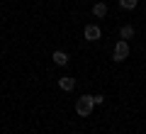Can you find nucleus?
<instances>
[{"mask_svg":"<svg viewBox=\"0 0 146 134\" xmlns=\"http://www.w3.org/2000/svg\"><path fill=\"white\" fill-rule=\"evenodd\" d=\"M127 56H129V44H127L124 39H119V41L115 44V51H112V59H115V61L119 63V61H124Z\"/></svg>","mask_w":146,"mask_h":134,"instance_id":"obj_2","label":"nucleus"},{"mask_svg":"<svg viewBox=\"0 0 146 134\" xmlns=\"http://www.w3.org/2000/svg\"><path fill=\"white\" fill-rule=\"evenodd\" d=\"M93 103L95 105H102L105 103V95H93Z\"/></svg>","mask_w":146,"mask_h":134,"instance_id":"obj_9","label":"nucleus"},{"mask_svg":"<svg viewBox=\"0 0 146 134\" xmlns=\"http://www.w3.org/2000/svg\"><path fill=\"white\" fill-rule=\"evenodd\" d=\"M93 15L95 17H105L107 15V5H105V3H95L93 5Z\"/></svg>","mask_w":146,"mask_h":134,"instance_id":"obj_6","label":"nucleus"},{"mask_svg":"<svg viewBox=\"0 0 146 134\" xmlns=\"http://www.w3.org/2000/svg\"><path fill=\"white\" fill-rule=\"evenodd\" d=\"M119 37H122V39H131V37H134V27H131V25H122V29H119Z\"/></svg>","mask_w":146,"mask_h":134,"instance_id":"obj_7","label":"nucleus"},{"mask_svg":"<svg viewBox=\"0 0 146 134\" xmlns=\"http://www.w3.org/2000/svg\"><path fill=\"white\" fill-rule=\"evenodd\" d=\"M58 88H61V90H66V93H71L73 88H76V78H71V76L58 78Z\"/></svg>","mask_w":146,"mask_h":134,"instance_id":"obj_4","label":"nucleus"},{"mask_svg":"<svg viewBox=\"0 0 146 134\" xmlns=\"http://www.w3.org/2000/svg\"><path fill=\"white\" fill-rule=\"evenodd\" d=\"M83 34H85V39H88V41H98L100 37H102V32H100V27H98V25H88Z\"/></svg>","mask_w":146,"mask_h":134,"instance_id":"obj_3","label":"nucleus"},{"mask_svg":"<svg viewBox=\"0 0 146 134\" xmlns=\"http://www.w3.org/2000/svg\"><path fill=\"white\" fill-rule=\"evenodd\" d=\"M139 5V0H119V7L122 10H134Z\"/></svg>","mask_w":146,"mask_h":134,"instance_id":"obj_8","label":"nucleus"},{"mask_svg":"<svg viewBox=\"0 0 146 134\" xmlns=\"http://www.w3.org/2000/svg\"><path fill=\"white\" fill-rule=\"evenodd\" d=\"M54 63H56V66H66V63H68V54L66 51H54Z\"/></svg>","mask_w":146,"mask_h":134,"instance_id":"obj_5","label":"nucleus"},{"mask_svg":"<svg viewBox=\"0 0 146 134\" xmlns=\"http://www.w3.org/2000/svg\"><path fill=\"white\" fill-rule=\"evenodd\" d=\"M93 107H95L93 95H83V98L76 100V112H78L80 117H88V115H93Z\"/></svg>","mask_w":146,"mask_h":134,"instance_id":"obj_1","label":"nucleus"}]
</instances>
